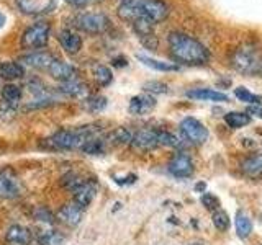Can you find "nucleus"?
<instances>
[{"label": "nucleus", "mask_w": 262, "mask_h": 245, "mask_svg": "<svg viewBox=\"0 0 262 245\" xmlns=\"http://www.w3.org/2000/svg\"><path fill=\"white\" fill-rule=\"evenodd\" d=\"M234 227H236V234L239 239H248L252 232V223L249 216L246 214L244 211H237L236 212V219H234Z\"/></svg>", "instance_id": "24"}, {"label": "nucleus", "mask_w": 262, "mask_h": 245, "mask_svg": "<svg viewBox=\"0 0 262 245\" xmlns=\"http://www.w3.org/2000/svg\"><path fill=\"white\" fill-rule=\"evenodd\" d=\"M84 182V178H82L80 175L77 174H74V172H69V174H66L62 178H61V185L66 188V190H71L74 191L76 188Z\"/></svg>", "instance_id": "35"}, {"label": "nucleus", "mask_w": 262, "mask_h": 245, "mask_svg": "<svg viewBox=\"0 0 262 245\" xmlns=\"http://www.w3.org/2000/svg\"><path fill=\"white\" fill-rule=\"evenodd\" d=\"M231 65L244 76H256L262 72V62L259 57L257 46L246 43L239 46L231 56Z\"/></svg>", "instance_id": "4"}, {"label": "nucleus", "mask_w": 262, "mask_h": 245, "mask_svg": "<svg viewBox=\"0 0 262 245\" xmlns=\"http://www.w3.org/2000/svg\"><path fill=\"white\" fill-rule=\"evenodd\" d=\"M5 27V15L0 12V30H2Z\"/></svg>", "instance_id": "43"}, {"label": "nucleus", "mask_w": 262, "mask_h": 245, "mask_svg": "<svg viewBox=\"0 0 262 245\" xmlns=\"http://www.w3.org/2000/svg\"><path fill=\"white\" fill-rule=\"evenodd\" d=\"M131 145L139 151H152L156 147H159L158 129H139L138 133L133 134Z\"/></svg>", "instance_id": "11"}, {"label": "nucleus", "mask_w": 262, "mask_h": 245, "mask_svg": "<svg viewBox=\"0 0 262 245\" xmlns=\"http://www.w3.org/2000/svg\"><path fill=\"white\" fill-rule=\"evenodd\" d=\"M56 57L53 54H49L46 51H36V53H30V54H25L21 57V62L25 65H28L31 69H38V70H48L49 65L53 64V61Z\"/></svg>", "instance_id": "15"}, {"label": "nucleus", "mask_w": 262, "mask_h": 245, "mask_svg": "<svg viewBox=\"0 0 262 245\" xmlns=\"http://www.w3.org/2000/svg\"><path fill=\"white\" fill-rule=\"evenodd\" d=\"M169 174L176 178H188L193 174V160L185 152H177L169 162Z\"/></svg>", "instance_id": "8"}, {"label": "nucleus", "mask_w": 262, "mask_h": 245, "mask_svg": "<svg viewBox=\"0 0 262 245\" xmlns=\"http://www.w3.org/2000/svg\"><path fill=\"white\" fill-rule=\"evenodd\" d=\"M106 149V142H105V137H94V139H90V141L82 147V152L87 154V155H100L103 154Z\"/></svg>", "instance_id": "28"}, {"label": "nucleus", "mask_w": 262, "mask_h": 245, "mask_svg": "<svg viewBox=\"0 0 262 245\" xmlns=\"http://www.w3.org/2000/svg\"><path fill=\"white\" fill-rule=\"evenodd\" d=\"M74 27L80 31L98 35V33H103L110 28V18L103 13L85 12V13H79L74 18Z\"/></svg>", "instance_id": "5"}, {"label": "nucleus", "mask_w": 262, "mask_h": 245, "mask_svg": "<svg viewBox=\"0 0 262 245\" xmlns=\"http://www.w3.org/2000/svg\"><path fill=\"white\" fill-rule=\"evenodd\" d=\"M57 39H59L62 49L68 54H77L82 47V38L77 33H72L69 30H62L59 33V36H57Z\"/></svg>", "instance_id": "19"}, {"label": "nucleus", "mask_w": 262, "mask_h": 245, "mask_svg": "<svg viewBox=\"0 0 262 245\" xmlns=\"http://www.w3.org/2000/svg\"><path fill=\"white\" fill-rule=\"evenodd\" d=\"M138 61H141L144 65L151 67L154 70H161V72H176L179 70V65L172 64V62H164L159 59H152L149 56H143V54H138Z\"/></svg>", "instance_id": "26"}, {"label": "nucleus", "mask_w": 262, "mask_h": 245, "mask_svg": "<svg viewBox=\"0 0 262 245\" xmlns=\"http://www.w3.org/2000/svg\"><path fill=\"white\" fill-rule=\"evenodd\" d=\"M49 76L53 79L59 80V82H69V80H76L77 79V69L74 67L72 64L69 62H64V61H59V59H54L53 64L49 65Z\"/></svg>", "instance_id": "12"}, {"label": "nucleus", "mask_w": 262, "mask_h": 245, "mask_svg": "<svg viewBox=\"0 0 262 245\" xmlns=\"http://www.w3.org/2000/svg\"><path fill=\"white\" fill-rule=\"evenodd\" d=\"M16 7L25 15H43L54 10L57 0H16Z\"/></svg>", "instance_id": "9"}, {"label": "nucleus", "mask_w": 262, "mask_h": 245, "mask_svg": "<svg viewBox=\"0 0 262 245\" xmlns=\"http://www.w3.org/2000/svg\"><path fill=\"white\" fill-rule=\"evenodd\" d=\"M112 64L115 65V67H125V65H128V61L125 59V57H113Z\"/></svg>", "instance_id": "40"}, {"label": "nucleus", "mask_w": 262, "mask_h": 245, "mask_svg": "<svg viewBox=\"0 0 262 245\" xmlns=\"http://www.w3.org/2000/svg\"><path fill=\"white\" fill-rule=\"evenodd\" d=\"M100 136V128L97 125L80 126L77 129H61L45 139L43 145L53 151H80L90 139Z\"/></svg>", "instance_id": "3"}, {"label": "nucleus", "mask_w": 262, "mask_h": 245, "mask_svg": "<svg viewBox=\"0 0 262 245\" xmlns=\"http://www.w3.org/2000/svg\"><path fill=\"white\" fill-rule=\"evenodd\" d=\"M241 170L251 178H262V154L251 155L241 162Z\"/></svg>", "instance_id": "20"}, {"label": "nucleus", "mask_w": 262, "mask_h": 245, "mask_svg": "<svg viewBox=\"0 0 262 245\" xmlns=\"http://www.w3.org/2000/svg\"><path fill=\"white\" fill-rule=\"evenodd\" d=\"M23 76H25L23 64L13 62V61L0 64V79H4V80H16V79H21Z\"/></svg>", "instance_id": "23"}, {"label": "nucleus", "mask_w": 262, "mask_h": 245, "mask_svg": "<svg viewBox=\"0 0 262 245\" xmlns=\"http://www.w3.org/2000/svg\"><path fill=\"white\" fill-rule=\"evenodd\" d=\"M225 122L233 129H239L248 126L251 122V116L248 113H241V111H229L225 114Z\"/></svg>", "instance_id": "27"}, {"label": "nucleus", "mask_w": 262, "mask_h": 245, "mask_svg": "<svg viewBox=\"0 0 262 245\" xmlns=\"http://www.w3.org/2000/svg\"><path fill=\"white\" fill-rule=\"evenodd\" d=\"M0 95H2L4 102L7 105L15 106V105H18L21 102L23 90L18 85H15V84H7V85L2 87V90H0Z\"/></svg>", "instance_id": "25"}, {"label": "nucleus", "mask_w": 262, "mask_h": 245, "mask_svg": "<svg viewBox=\"0 0 262 245\" xmlns=\"http://www.w3.org/2000/svg\"><path fill=\"white\" fill-rule=\"evenodd\" d=\"M234 95L237 100L241 102H246V103H251V105H262V96L260 95H256V93H251L246 87H237L234 88Z\"/></svg>", "instance_id": "32"}, {"label": "nucleus", "mask_w": 262, "mask_h": 245, "mask_svg": "<svg viewBox=\"0 0 262 245\" xmlns=\"http://www.w3.org/2000/svg\"><path fill=\"white\" fill-rule=\"evenodd\" d=\"M59 92L68 95V96H72V98H80V100H84L87 98V85L84 82H80L79 79L76 80H69V82H64V84L59 87Z\"/></svg>", "instance_id": "21"}, {"label": "nucleus", "mask_w": 262, "mask_h": 245, "mask_svg": "<svg viewBox=\"0 0 262 245\" xmlns=\"http://www.w3.org/2000/svg\"><path fill=\"white\" fill-rule=\"evenodd\" d=\"M39 245H64L66 235L57 231H45L38 237Z\"/></svg>", "instance_id": "29"}, {"label": "nucleus", "mask_w": 262, "mask_h": 245, "mask_svg": "<svg viewBox=\"0 0 262 245\" xmlns=\"http://www.w3.org/2000/svg\"><path fill=\"white\" fill-rule=\"evenodd\" d=\"M169 49L174 59L187 65H203L210 62V51L199 39L187 33L172 31L169 35Z\"/></svg>", "instance_id": "1"}, {"label": "nucleus", "mask_w": 262, "mask_h": 245, "mask_svg": "<svg viewBox=\"0 0 262 245\" xmlns=\"http://www.w3.org/2000/svg\"><path fill=\"white\" fill-rule=\"evenodd\" d=\"M33 217H35L38 223H45V224H54V220H56L53 212L43 206H39L33 211Z\"/></svg>", "instance_id": "36"}, {"label": "nucleus", "mask_w": 262, "mask_h": 245, "mask_svg": "<svg viewBox=\"0 0 262 245\" xmlns=\"http://www.w3.org/2000/svg\"><path fill=\"white\" fill-rule=\"evenodd\" d=\"M156 108V98L149 93H143V95H136L129 100L128 110L131 114L135 116H143V114L151 113Z\"/></svg>", "instance_id": "13"}, {"label": "nucleus", "mask_w": 262, "mask_h": 245, "mask_svg": "<svg viewBox=\"0 0 262 245\" xmlns=\"http://www.w3.org/2000/svg\"><path fill=\"white\" fill-rule=\"evenodd\" d=\"M187 96L192 98V100H199V102H218L223 103L228 102V95L223 92H218V90L213 88H195V90H188Z\"/></svg>", "instance_id": "16"}, {"label": "nucleus", "mask_w": 262, "mask_h": 245, "mask_svg": "<svg viewBox=\"0 0 262 245\" xmlns=\"http://www.w3.org/2000/svg\"><path fill=\"white\" fill-rule=\"evenodd\" d=\"M66 2H69L74 7H85L90 2V0H66Z\"/></svg>", "instance_id": "41"}, {"label": "nucleus", "mask_w": 262, "mask_h": 245, "mask_svg": "<svg viewBox=\"0 0 262 245\" xmlns=\"http://www.w3.org/2000/svg\"><path fill=\"white\" fill-rule=\"evenodd\" d=\"M200 201H202L203 206L207 208L208 211H211V212H215L216 209H220V200H218V196H215L213 193H208V191L202 193Z\"/></svg>", "instance_id": "37"}, {"label": "nucleus", "mask_w": 262, "mask_h": 245, "mask_svg": "<svg viewBox=\"0 0 262 245\" xmlns=\"http://www.w3.org/2000/svg\"><path fill=\"white\" fill-rule=\"evenodd\" d=\"M21 194V185L16 178L8 175H0V198L13 200Z\"/></svg>", "instance_id": "17"}, {"label": "nucleus", "mask_w": 262, "mask_h": 245, "mask_svg": "<svg viewBox=\"0 0 262 245\" xmlns=\"http://www.w3.org/2000/svg\"><path fill=\"white\" fill-rule=\"evenodd\" d=\"M131 141H133V133L126 128L113 129L112 133H108V136L105 137L106 145H126V144H131Z\"/></svg>", "instance_id": "22"}, {"label": "nucleus", "mask_w": 262, "mask_h": 245, "mask_svg": "<svg viewBox=\"0 0 262 245\" xmlns=\"http://www.w3.org/2000/svg\"><path fill=\"white\" fill-rule=\"evenodd\" d=\"M82 102H84V108L90 113H100L106 108V98L102 95L87 96Z\"/></svg>", "instance_id": "31"}, {"label": "nucleus", "mask_w": 262, "mask_h": 245, "mask_svg": "<svg viewBox=\"0 0 262 245\" xmlns=\"http://www.w3.org/2000/svg\"><path fill=\"white\" fill-rule=\"evenodd\" d=\"M5 240L12 245H28L31 242V231L25 226L15 224L7 231Z\"/></svg>", "instance_id": "18"}, {"label": "nucleus", "mask_w": 262, "mask_h": 245, "mask_svg": "<svg viewBox=\"0 0 262 245\" xmlns=\"http://www.w3.org/2000/svg\"><path fill=\"white\" fill-rule=\"evenodd\" d=\"M82 208H79L76 203H71V204H64L56 212V217L57 220H61L62 224L69 226V227H76L79 226V223L82 220Z\"/></svg>", "instance_id": "14"}, {"label": "nucleus", "mask_w": 262, "mask_h": 245, "mask_svg": "<svg viewBox=\"0 0 262 245\" xmlns=\"http://www.w3.org/2000/svg\"><path fill=\"white\" fill-rule=\"evenodd\" d=\"M118 15L129 23L146 20L156 24L169 16V5L164 0H121Z\"/></svg>", "instance_id": "2"}, {"label": "nucleus", "mask_w": 262, "mask_h": 245, "mask_svg": "<svg viewBox=\"0 0 262 245\" xmlns=\"http://www.w3.org/2000/svg\"><path fill=\"white\" fill-rule=\"evenodd\" d=\"M195 191L196 193H205V191H207V183H205V182H199V183L195 185Z\"/></svg>", "instance_id": "42"}, {"label": "nucleus", "mask_w": 262, "mask_h": 245, "mask_svg": "<svg viewBox=\"0 0 262 245\" xmlns=\"http://www.w3.org/2000/svg\"><path fill=\"white\" fill-rule=\"evenodd\" d=\"M72 194H74V203H76L79 208L84 209V208L90 206V203H92L95 198L97 183L94 180H84V182L72 191Z\"/></svg>", "instance_id": "10"}, {"label": "nucleus", "mask_w": 262, "mask_h": 245, "mask_svg": "<svg viewBox=\"0 0 262 245\" xmlns=\"http://www.w3.org/2000/svg\"><path fill=\"white\" fill-rule=\"evenodd\" d=\"M211 220H213V226H215L221 232H225L229 229V216L223 209H216L215 212H213Z\"/></svg>", "instance_id": "33"}, {"label": "nucleus", "mask_w": 262, "mask_h": 245, "mask_svg": "<svg viewBox=\"0 0 262 245\" xmlns=\"http://www.w3.org/2000/svg\"><path fill=\"white\" fill-rule=\"evenodd\" d=\"M94 79H95V82L100 87H106V85L112 84L113 74H112V70L108 67H106V65L97 64L95 67H94Z\"/></svg>", "instance_id": "30"}, {"label": "nucleus", "mask_w": 262, "mask_h": 245, "mask_svg": "<svg viewBox=\"0 0 262 245\" xmlns=\"http://www.w3.org/2000/svg\"><path fill=\"white\" fill-rule=\"evenodd\" d=\"M180 133H182V136L192 144H203L210 134L207 126L192 116H187L180 121Z\"/></svg>", "instance_id": "7"}, {"label": "nucleus", "mask_w": 262, "mask_h": 245, "mask_svg": "<svg viewBox=\"0 0 262 245\" xmlns=\"http://www.w3.org/2000/svg\"><path fill=\"white\" fill-rule=\"evenodd\" d=\"M246 113L249 114H252V116H257V118H260L262 119V108L259 105H251V106H248V110H246Z\"/></svg>", "instance_id": "39"}, {"label": "nucleus", "mask_w": 262, "mask_h": 245, "mask_svg": "<svg viewBox=\"0 0 262 245\" xmlns=\"http://www.w3.org/2000/svg\"><path fill=\"white\" fill-rule=\"evenodd\" d=\"M144 92L147 93H167L169 92V87L167 84H164V82H159V80H149L146 82V84L143 85Z\"/></svg>", "instance_id": "38"}, {"label": "nucleus", "mask_w": 262, "mask_h": 245, "mask_svg": "<svg viewBox=\"0 0 262 245\" xmlns=\"http://www.w3.org/2000/svg\"><path fill=\"white\" fill-rule=\"evenodd\" d=\"M49 24L46 21H38L25 30L21 36V44L28 49H39L48 44L49 39Z\"/></svg>", "instance_id": "6"}, {"label": "nucleus", "mask_w": 262, "mask_h": 245, "mask_svg": "<svg viewBox=\"0 0 262 245\" xmlns=\"http://www.w3.org/2000/svg\"><path fill=\"white\" fill-rule=\"evenodd\" d=\"M158 142H159V147H179L180 145L177 136L169 133V131H159V129H158Z\"/></svg>", "instance_id": "34"}]
</instances>
